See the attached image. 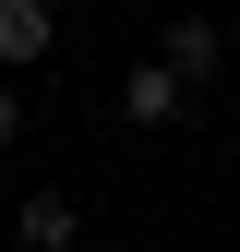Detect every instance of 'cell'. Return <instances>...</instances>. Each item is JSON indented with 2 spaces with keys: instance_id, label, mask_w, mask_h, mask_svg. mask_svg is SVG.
Instances as JSON below:
<instances>
[{
  "instance_id": "cell-2",
  "label": "cell",
  "mask_w": 240,
  "mask_h": 252,
  "mask_svg": "<svg viewBox=\"0 0 240 252\" xmlns=\"http://www.w3.org/2000/svg\"><path fill=\"white\" fill-rule=\"evenodd\" d=\"M48 48H60V12H48V0H0V72H36Z\"/></svg>"
},
{
  "instance_id": "cell-4",
  "label": "cell",
  "mask_w": 240,
  "mask_h": 252,
  "mask_svg": "<svg viewBox=\"0 0 240 252\" xmlns=\"http://www.w3.org/2000/svg\"><path fill=\"white\" fill-rule=\"evenodd\" d=\"M12 228L36 240V252H72V240H84V204H72V192H24V216H12Z\"/></svg>"
},
{
  "instance_id": "cell-3",
  "label": "cell",
  "mask_w": 240,
  "mask_h": 252,
  "mask_svg": "<svg viewBox=\"0 0 240 252\" xmlns=\"http://www.w3.org/2000/svg\"><path fill=\"white\" fill-rule=\"evenodd\" d=\"M156 60H168L180 84H204V72H216V60H228V36H216V24H204V12H168V36H156Z\"/></svg>"
},
{
  "instance_id": "cell-5",
  "label": "cell",
  "mask_w": 240,
  "mask_h": 252,
  "mask_svg": "<svg viewBox=\"0 0 240 252\" xmlns=\"http://www.w3.org/2000/svg\"><path fill=\"white\" fill-rule=\"evenodd\" d=\"M12 132H24V96H12V84H0V144H12Z\"/></svg>"
},
{
  "instance_id": "cell-1",
  "label": "cell",
  "mask_w": 240,
  "mask_h": 252,
  "mask_svg": "<svg viewBox=\"0 0 240 252\" xmlns=\"http://www.w3.org/2000/svg\"><path fill=\"white\" fill-rule=\"evenodd\" d=\"M120 120H132V132H180V120H192V84H180L168 60H132V72H120Z\"/></svg>"
}]
</instances>
